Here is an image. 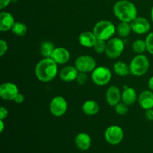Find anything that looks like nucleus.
I'll list each match as a JSON object with an SVG mask.
<instances>
[{
  "label": "nucleus",
  "instance_id": "f257e3e1",
  "mask_svg": "<svg viewBox=\"0 0 153 153\" xmlns=\"http://www.w3.org/2000/svg\"><path fill=\"white\" fill-rule=\"evenodd\" d=\"M58 65L51 58H44L40 60L34 70L36 77L42 82H52L56 78L58 73Z\"/></svg>",
  "mask_w": 153,
  "mask_h": 153
},
{
  "label": "nucleus",
  "instance_id": "f03ea898",
  "mask_svg": "<svg viewBox=\"0 0 153 153\" xmlns=\"http://www.w3.org/2000/svg\"><path fill=\"white\" fill-rule=\"evenodd\" d=\"M113 10L115 16L121 22H132L137 15L136 6L128 0L117 1L114 5Z\"/></svg>",
  "mask_w": 153,
  "mask_h": 153
},
{
  "label": "nucleus",
  "instance_id": "7ed1b4c3",
  "mask_svg": "<svg viewBox=\"0 0 153 153\" xmlns=\"http://www.w3.org/2000/svg\"><path fill=\"white\" fill-rule=\"evenodd\" d=\"M93 32L98 40L106 41L113 37L114 34L117 32V28L111 21L103 19L96 23Z\"/></svg>",
  "mask_w": 153,
  "mask_h": 153
},
{
  "label": "nucleus",
  "instance_id": "20e7f679",
  "mask_svg": "<svg viewBox=\"0 0 153 153\" xmlns=\"http://www.w3.org/2000/svg\"><path fill=\"white\" fill-rule=\"evenodd\" d=\"M130 73L134 76H142L146 74L149 68V61L143 54L137 55L129 64Z\"/></svg>",
  "mask_w": 153,
  "mask_h": 153
},
{
  "label": "nucleus",
  "instance_id": "39448f33",
  "mask_svg": "<svg viewBox=\"0 0 153 153\" xmlns=\"http://www.w3.org/2000/svg\"><path fill=\"white\" fill-rule=\"evenodd\" d=\"M124 48L125 44L123 40L119 37H112L108 40L105 54L110 59H116L122 55Z\"/></svg>",
  "mask_w": 153,
  "mask_h": 153
},
{
  "label": "nucleus",
  "instance_id": "423d86ee",
  "mask_svg": "<svg viewBox=\"0 0 153 153\" xmlns=\"http://www.w3.org/2000/svg\"><path fill=\"white\" fill-rule=\"evenodd\" d=\"M111 71L104 66L97 67L91 73V79L95 85L98 86H105L111 80Z\"/></svg>",
  "mask_w": 153,
  "mask_h": 153
},
{
  "label": "nucleus",
  "instance_id": "0eeeda50",
  "mask_svg": "<svg viewBox=\"0 0 153 153\" xmlns=\"http://www.w3.org/2000/svg\"><path fill=\"white\" fill-rule=\"evenodd\" d=\"M105 139L111 145H118L122 142L124 137L123 130L119 126H110L105 131Z\"/></svg>",
  "mask_w": 153,
  "mask_h": 153
},
{
  "label": "nucleus",
  "instance_id": "6e6552de",
  "mask_svg": "<svg viewBox=\"0 0 153 153\" xmlns=\"http://www.w3.org/2000/svg\"><path fill=\"white\" fill-rule=\"evenodd\" d=\"M75 67L80 73H92L97 67V62L91 55H81L75 61Z\"/></svg>",
  "mask_w": 153,
  "mask_h": 153
},
{
  "label": "nucleus",
  "instance_id": "1a4fd4ad",
  "mask_svg": "<svg viewBox=\"0 0 153 153\" xmlns=\"http://www.w3.org/2000/svg\"><path fill=\"white\" fill-rule=\"evenodd\" d=\"M68 104L65 99L61 96L55 97L49 103V111L53 116L59 117L67 113Z\"/></svg>",
  "mask_w": 153,
  "mask_h": 153
},
{
  "label": "nucleus",
  "instance_id": "9d476101",
  "mask_svg": "<svg viewBox=\"0 0 153 153\" xmlns=\"http://www.w3.org/2000/svg\"><path fill=\"white\" fill-rule=\"evenodd\" d=\"M19 94V88L12 82H5L0 86V97L2 100L11 101Z\"/></svg>",
  "mask_w": 153,
  "mask_h": 153
},
{
  "label": "nucleus",
  "instance_id": "9b49d317",
  "mask_svg": "<svg viewBox=\"0 0 153 153\" xmlns=\"http://www.w3.org/2000/svg\"><path fill=\"white\" fill-rule=\"evenodd\" d=\"M131 30L134 33L137 34H144L149 31L151 24L146 18L137 16L132 22H130Z\"/></svg>",
  "mask_w": 153,
  "mask_h": 153
},
{
  "label": "nucleus",
  "instance_id": "f8f14e48",
  "mask_svg": "<svg viewBox=\"0 0 153 153\" xmlns=\"http://www.w3.org/2000/svg\"><path fill=\"white\" fill-rule=\"evenodd\" d=\"M122 93L118 87L115 85L109 87L105 94V100L110 106L114 107L117 104L120 102Z\"/></svg>",
  "mask_w": 153,
  "mask_h": 153
},
{
  "label": "nucleus",
  "instance_id": "ddd939ff",
  "mask_svg": "<svg viewBox=\"0 0 153 153\" xmlns=\"http://www.w3.org/2000/svg\"><path fill=\"white\" fill-rule=\"evenodd\" d=\"M137 102L140 108L145 111L153 108V92L150 90L142 91L139 94Z\"/></svg>",
  "mask_w": 153,
  "mask_h": 153
},
{
  "label": "nucleus",
  "instance_id": "4468645a",
  "mask_svg": "<svg viewBox=\"0 0 153 153\" xmlns=\"http://www.w3.org/2000/svg\"><path fill=\"white\" fill-rule=\"evenodd\" d=\"M52 60L58 64H64L69 61L70 58V53L66 48L56 47L52 53Z\"/></svg>",
  "mask_w": 153,
  "mask_h": 153
},
{
  "label": "nucleus",
  "instance_id": "2eb2a0df",
  "mask_svg": "<svg viewBox=\"0 0 153 153\" xmlns=\"http://www.w3.org/2000/svg\"><path fill=\"white\" fill-rule=\"evenodd\" d=\"M79 73V70L76 69L75 66L74 67L67 66V67H64V68L61 69L59 73V76L60 79L64 82H71L76 80Z\"/></svg>",
  "mask_w": 153,
  "mask_h": 153
},
{
  "label": "nucleus",
  "instance_id": "dca6fc26",
  "mask_svg": "<svg viewBox=\"0 0 153 153\" xmlns=\"http://www.w3.org/2000/svg\"><path fill=\"white\" fill-rule=\"evenodd\" d=\"M15 22V19L11 13L4 11L0 13V31L1 32L11 30Z\"/></svg>",
  "mask_w": 153,
  "mask_h": 153
},
{
  "label": "nucleus",
  "instance_id": "f3484780",
  "mask_svg": "<svg viewBox=\"0 0 153 153\" xmlns=\"http://www.w3.org/2000/svg\"><path fill=\"white\" fill-rule=\"evenodd\" d=\"M75 144L76 147L82 151H86L91 146V137L88 134L81 132L76 135L75 138Z\"/></svg>",
  "mask_w": 153,
  "mask_h": 153
},
{
  "label": "nucleus",
  "instance_id": "a211bd4d",
  "mask_svg": "<svg viewBox=\"0 0 153 153\" xmlns=\"http://www.w3.org/2000/svg\"><path fill=\"white\" fill-rule=\"evenodd\" d=\"M137 94L135 90L130 87H125L122 93L121 100L127 105H132L137 102Z\"/></svg>",
  "mask_w": 153,
  "mask_h": 153
},
{
  "label": "nucleus",
  "instance_id": "6ab92c4d",
  "mask_svg": "<svg viewBox=\"0 0 153 153\" xmlns=\"http://www.w3.org/2000/svg\"><path fill=\"white\" fill-rule=\"evenodd\" d=\"M97 38L93 31H84L81 33L79 37V42L80 45L85 48H93Z\"/></svg>",
  "mask_w": 153,
  "mask_h": 153
},
{
  "label": "nucleus",
  "instance_id": "aec40b11",
  "mask_svg": "<svg viewBox=\"0 0 153 153\" xmlns=\"http://www.w3.org/2000/svg\"><path fill=\"white\" fill-rule=\"evenodd\" d=\"M82 111L88 116H94L100 111V105L94 100H86L82 105Z\"/></svg>",
  "mask_w": 153,
  "mask_h": 153
},
{
  "label": "nucleus",
  "instance_id": "412c9836",
  "mask_svg": "<svg viewBox=\"0 0 153 153\" xmlns=\"http://www.w3.org/2000/svg\"><path fill=\"white\" fill-rule=\"evenodd\" d=\"M113 67L114 71L117 76L124 77V76H127L131 74L129 65L126 64L123 61H117V62L114 64Z\"/></svg>",
  "mask_w": 153,
  "mask_h": 153
},
{
  "label": "nucleus",
  "instance_id": "4be33fe9",
  "mask_svg": "<svg viewBox=\"0 0 153 153\" xmlns=\"http://www.w3.org/2000/svg\"><path fill=\"white\" fill-rule=\"evenodd\" d=\"M54 43L50 41H44L41 43L40 47V52L42 56L45 58H51L55 49Z\"/></svg>",
  "mask_w": 153,
  "mask_h": 153
},
{
  "label": "nucleus",
  "instance_id": "5701e85b",
  "mask_svg": "<svg viewBox=\"0 0 153 153\" xmlns=\"http://www.w3.org/2000/svg\"><path fill=\"white\" fill-rule=\"evenodd\" d=\"M131 30L130 22H121L117 27V32L118 35L121 37H126L131 34Z\"/></svg>",
  "mask_w": 153,
  "mask_h": 153
},
{
  "label": "nucleus",
  "instance_id": "b1692460",
  "mask_svg": "<svg viewBox=\"0 0 153 153\" xmlns=\"http://www.w3.org/2000/svg\"><path fill=\"white\" fill-rule=\"evenodd\" d=\"M132 49L137 55H140V54H143L145 51H147L146 49V40H141V39H138V40H135L132 43Z\"/></svg>",
  "mask_w": 153,
  "mask_h": 153
},
{
  "label": "nucleus",
  "instance_id": "393cba45",
  "mask_svg": "<svg viewBox=\"0 0 153 153\" xmlns=\"http://www.w3.org/2000/svg\"><path fill=\"white\" fill-rule=\"evenodd\" d=\"M12 32L18 37H23L27 33V26L21 22H16L12 28Z\"/></svg>",
  "mask_w": 153,
  "mask_h": 153
},
{
  "label": "nucleus",
  "instance_id": "a878e982",
  "mask_svg": "<svg viewBox=\"0 0 153 153\" xmlns=\"http://www.w3.org/2000/svg\"><path fill=\"white\" fill-rule=\"evenodd\" d=\"M106 46H107V43H106L105 40H98V39H97L93 48H94V51H95L97 53L102 54L105 52Z\"/></svg>",
  "mask_w": 153,
  "mask_h": 153
},
{
  "label": "nucleus",
  "instance_id": "bb28decb",
  "mask_svg": "<svg viewBox=\"0 0 153 153\" xmlns=\"http://www.w3.org/2000/svg\"><path fill=\"white\" fill-rule=\"evenodd\" d=\"M114 110L115 112L118 115H125L128 113V105H127L126 103H124L123 102H120L118 104H117L116 105L114 106Z\"/></svg>",
  "mask_w": 153,
  "mask_h": 153
},
{
  "label": "nucleus",
  "instance_id": "cd10ccee",
  "mask_svg": "<svg viewBox=\"0 0 153 153\" xmlns=\"http://www.w3.org/2000/svg\"><path fill=\"white\" fill-rule=\"evenodd\" d=\"M145 40L146 43V49L151 55H153V32L149 33L146 36Z\"/></svg>",
  "mask_w": 153,
  "mask_h": 153
},
{
  "label": "nucleus",
  "instance_id": "c85d7f7f",
  "mask_svg": "<svg viewBox=\"0 0 153 153\" xmlns=\"http://www.w3.org/2000/svg\"><path fill=\"white\" fill-rule=\"evenodd\" d=\"M76 81L77 82L78 84H79V85H85L87 82V81H88V75L85 73H80V72H79V75H78L77 76V79H76Z\"/></svg>",
  "mask_w": 153,
  "mask_h": 153
},
{
  "label": "nucleus",
  "instance_id": "c756f323",
  "mask_svg": "<svg viewBox=\"0 0 153 153\" xmlns=\"http://www.w3.org/2000/svg\"><path fill=\"white\" fill-rule=\"evenodd\" d=\"M7 48L8 46H7V42L3 39H1L0 40V56L2 57L4 56V55H5L7 51Z\"/></svg>",
  "mask_w": 153,
  "mask_h": 153
},
{
  "label": "nucleus",
  "instance_id": "7c9ffc66",
  "mask_svg": "<svg viewBox=\"0 0 153 153\" xmlns=\"http://www.w3.org/2000/svg\"><path fill=\"white\" fill-rule=\"evenodd\" d=\"M7 115H8V111L6 108L4 106H1L0 108V120H4L7 118Z\"/></svg>",
  "mask_w": 153,
  "mask_h": 153
},
{
  "label": "nucleus",
  "instance_id": "2f4dec72",
  "mask_svg": "<svg viewBox=\"0 0 153 153\" xmlns=\"http://www.w3.org/2000/svg\"><path fill=\"white\" fill-rule=\"evenodd\" d=\"M24 100H25V97H24L22 94L19 93V94L16 96V97L14 98L13 101H14V102L16 103V104H21V103L23 102Z\"/></svg>",
  "mask_w": 153,
  "mask_h": 153
},
{
  "label": "nucleus",
  "instance_id": "473e14b6",
  "mask_svg": "<svg viewBox=\"0 0 153 153\" xmlns=\"http://www.w3.org/2000/svg\"><path fill=\"white\" fill-rule=\"evenodd\" d=\"M145 117H146L147 120L153 121V108L146 110V112H145Z\"/></svg>",
  "mask_w": 153,
  "mask_h": 153
},
{
  "label": "nucleus",
  "instance_id": "72a5a7b5",
  "mask_svg": "<svg viewBox=\"0 0 153 153\" xmlns=\"http://www.w3.org/2000/svg\"><path fill=\"white\" fill-rule=\"evenodd\" d=\"M10 1L11 0H0V9H4L7 7Z\"/></svg>",
  "mask_w": 153,
  "mask_h": 153
},
{
  "label": "nucleus",
  "instance_id": "f704fd0d",
  "mask_svg": "<svg viewBox=\"0 0 153 153\" xmlns=\"http://www.w3.org/2000/svg\"><path fill=\"white\" fill-rule=\"evenodd\" d=\"M148 88L150 91H153V76L148 81Z\"/></svg>",
  "mask_w": 153,
  "mask_h": 153
},
{
  "label": "nucleus",
  "instance_id": "c9c22d12",
  "mask_svg": "<svg viewBox=\"0 0 153 153\" xmlns=\"http://www.w3.org/2000/svg\"><path fill=\"white\" fill-rule=\"evenodd\" d=\"M4 120H0V132L2 133L4 131Z\"/></svg>",
  "mask_w": 153,
  "mask_h": 153
},
{
  "label": "nucleus",
  "instance_id": "e433bc0d",
  "mask_svg": "<svg viewBox=\"0 0 153 153\" xmlns=\"http://www.w3.org/2000/svg\"><path fill=\"white\" fill-rule=\"evenodd\" d=\"M150 16H151V20L153 22V7L151 9V12H150Z\"/></svg>",
  "mask_w": 153,
  "mask_h": 153
}]
</instances>
